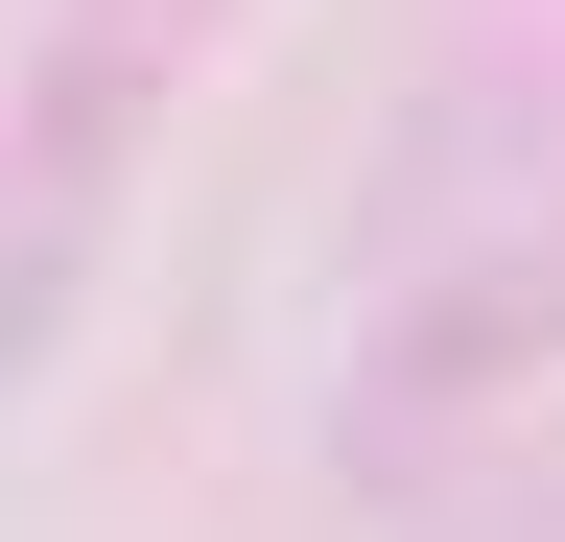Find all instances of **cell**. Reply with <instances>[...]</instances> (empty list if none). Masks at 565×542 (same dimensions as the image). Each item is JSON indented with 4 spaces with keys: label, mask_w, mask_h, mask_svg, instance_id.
<instances>
[{
    "label": "cell",
    "mask_w": 565,
    "mask_h": 542,
    "mask_svg": "<svg viewBox=\"0 0 565 542\" xmlns=\"http://www.w3.org/2000/svg\"><path fill=\"white\" fill-rule=\"evenodd\" d=\"M565 378V47H471L353 189V330H330V471L448 496Z\"/></svg>",
    "instance_id": "6da1fadb"
},
{
    "label": "cell",
    "mask_w": 565,
    "mask_h": 542,
    "mask_svg": "<svg viewBox=\"0 0 565 542\" xmlns=\"http://www.w3.org/2000/svg\"><path fill=\"white\" fill-rule=\"evenodd\" d=\"M212 24H236V0H47L24 24V95H0V378L95 284V236H118L141 142H166V95L212 72Z\"/></svg>",
    "instance_id": "7a4b0ae2"
}]
</instances>
